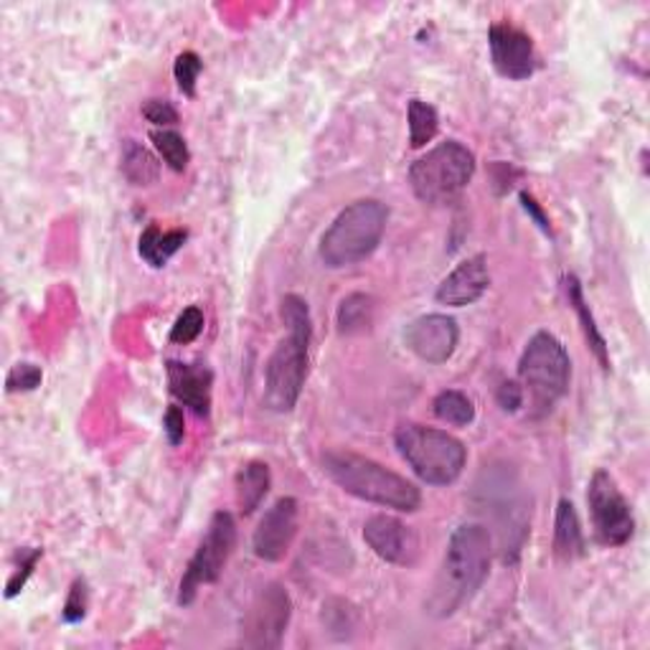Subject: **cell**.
I'll return each mask as SVG.
<instances>
[{
    "label": "cell",
    "mask_w": 650,
    "mask_h": 650,
    "mask_svg": "<svg viewBox=\"0 0 650 650\" xmlns=\"http://www.w3.org/2000/svg\"><path fill=\"white\" fill-rule=\"evenodd\" d=\"M189 231L186 229H171L163 231L158 224H150V227L140 235V256L146 260L150 267H166L168 260L186 244Z\"/></svg>",
    "instance_id": "20"
},
{
    "label": "cell",
    "mask_w": 650,
    "mask_h": 650,
    "mask_svg": "<svg viewBox=\"0 0 650 650\" xmlns=\"http://www.w3.org/2000/svg\"><path fill=\"white\" fill-rule=\"evenodd\" d=\"M476 173V156L457 140L440 142L409 168V186L424 204H451L468 189Z\"/></svg>",
    "instance_id": "6"
},
{
    "label": "cell",
    "mask_w": 650,
    "mask_h": 650,
    "mask_svg": "<svg viewBox=\"0 0 650 650\" xmlns=\"http://www.w3.org/2000/svg\"><path fill=\"white\" fill-rule=\"evenodd\" d=\"M565 290H567V300H569V305H572L574 312H577V318H580V323H582L584 341H588L590 351L595 353V358L600 361V366L607 372V368H609L607 343H605V339H602V333H600V328H597V323H595V316H592V310H590L588 300H584L582 283H580V280H577L574 275H567V277H565Z\"/></svg>",
    "instance_id": "18"
},
{
    "label": "cell",
    "mask_w": 650,
    "mask_h": 650,
    "mask_svg": "<svg viewBox=\"0 0 650 650\" xmlns=\"http://www.w3.org/2000/svg\"><path fill=\"white\" fill-rule=\"evenodd\" d=\"M488 44H491L493 67L505 79H528L539 67L532 36L511 26V23H493L488 31Z\"/></svg>",
    "instance_id": "11"
},
{
    "label": "cell",
    "mask_w": 650,
    "mask_h": 650,
    "mask_svg": "<svg viewBox=\"0 0 650 650\" xmlns=\"http://www.w3.org/2000/svg\"><path fill=\"white\" fill-rule=\"evenodd\" d=\"M42 557H44L42 549H21L19 551V565H15V572L11 574V580H8V584H5V597H15L23 588H26L28 577L34 574V569Z\"/></svg>",
    "instance_id": "28"
},
{
    "label": "cell",
    "mask_w": 650,
    "mask_h": 650,
    "mask_svg": "<svg viewBox=\"0 0 650 650\" xmlns=\"http://www.w3.org/2000/svg\"><path fill=\"white\" fill-rule=\"evenodd\" d=\"M491 572V534L480 524L457 526L447 551L443 557V567L432 584V595L427 600L430 615L451 617L460 609L465 602H470L483 588Z\"/></svg>",
    "instance_id": "1"
},
{
    "label": "cell",
    "mask_w": 650,
    "mask_h": 650,
    "mask_svg": "<svg viewBox=\"0 0 650 650\" xmlns=\"http://www.w3.org/2000/svg\"><path fill=\"white\" fill-rule=\"evenodd\" d=\"M521 204H524V208H526V214L532 216V219L539 224V229L544 231V235H551V227H549V219H547V214L541 212V206L536 204V198L534 196H528V194H521Z\"/></svg>",
    "instance_id": "34"
},
{
    "label": "cell",
    "mask_w": 650,
    "mask_h": 650,
    "mask_svg": "<svg viewBox=\"0 0 650 650\" xmlns=\"http://www.w3.org/2000/svg\"><path fill=\"white\" fill-rule=\"evenodd\" d=\"M554 554L561 561H574L584 557V534L580 516L572 501H559L557 518H554Z\"/></svg>",
    "instance_id": "17"
},
{
    "label": "cell",
    "mask_w": 650,
    "mask_h": 650,
    "mask_svg": "<svg viewBox=\"0 0 650 650\" xmlns=\"http://www.w3.org/2000/svg\"><path fill=\"white\" fill-rule=\"evenodd\" d=\"M491 285V272H488L486 254L468 256V260L457 264L437 287V303L451 305V308H465L480 300Z\"/></svg>",
    "instance_id": "15"
},
{
    "label": "cell",
    "mask_w": 650,
    "mask_h": 650,
    "mask_svg": "<svg viewBox=\"0 0 650 650\" xmlns=\"http://www.w3.org/2000/svg\"><path fill=\"white\" fill-rule=\"evenodd\" d=\"M457 341H460V331H457L455 318L440 316V312L412 320L404 331L407 349L427 364H445L455 353Z\"/></svg>",
    "instance_id": "13"
},
{
    "label": "cell",
    "mask_w": 650,
    "mask_h": 650,
    "mask_svg": "<svg viewBox=\"0 0 650 650\" xmlns=\"http://www.w3.org/2000/svg\"><path fill=\"white\" fill-rule=\"evenodd\" d=\"M339 331L343 335L366 333L374 323V300L364 293H353L339 305Z\"/></svg>",
    "instance_id": "22"
},
{
    "label": "cell",
    "mask_w": 650,
    "mask_h": 650,
    "mask_svg": "<svg viewBox=\"0 0 650 650\" xmlns=\"http://www.w3.org/2000/svg\"><path fill=\"white\" fill-rule=\"evenodd\" d=\"M168 389L171 395L189 407L198 417L212 414V384L214 374L204 364H181V361H168Z\"/></svg>",
    "instance_id": "16"
},
{
    "label": "cell",
    "mask_w": 650,
    "mask_h": 650,
    "mask_svg": "<svg viewBox=\"0 0 650 650\" xmlns=\"http://www.w3.org/2000/svg\"><path fill=\"white\" fill-rule=\"evenodd\" d=\"M201 331H204V312L196 305H191L175 320L173 331H171V341L179 343V346H186V343H194Z\"/></svg>",
    "instance_id": "27"
},
{
    "label": "cell",
    "mask_w": 650,
    "mask_h": 650,
    "mask_svg": "<svg viewBox=\"0 0 650 650\" xmlns=\"http://www.w3.org/2000/svg\"><path fill=\"white\" fill-rule=\"evenodd\" d=\"M140 112L150 125L160 127V130H171V127L179 123V110L168 100H148L140 107Z\"/></svg>",
    "instance_id": "31"
},
{
    "label": "cell",
    "mask_w": 650,
    "mask_h": 650,
    "mask_svg": "<svg viewBox=\"0 0 650 650\" xmlns=\"http://www.w3.org/2000/svg\"><path fill=\"white\" fill-rule=\"evenodd\" d=\"M123 175L133 186H152L160 175V163L152 152L135 140H125L123 146Z\"/></svg>",
    "instance_id": "21"
},
{
    "label": "cell",
    "mask_w": 650,
    "mask_h": 650,
    "mask_svg": "<svg viewBox=\"0 0 650 650\" xmlns=\"http://www.w3.org/2000/svg\"><path fill=\"white\" fill-rule=\"evenodd\" d=\"M87 607H90V592H87V582L77 580L75 584H71L69 597L61 607L64 623H71V625L82 623L84 615H87Z\"/></svg>",
    "instance_id": "30"
},
{
    "label": "cell",
    "mask_w": 650,
    "mask_h": 650,
    "mask_svg": "<svg viewBox=\"0 0 650 650\" xmlns=\"http://www.w3.org/2000/svg\"><path fill=\"white\" fill-rule=\"evenodd\" d=\"M435 414L440 422L453 424V427H465V424L476 420V407H472L468 395H463L457 389H447L435 399Z\"/></svg>",
    "instance_id": "24"
},
{
    "label": "cell",
    "mask_w": 650,
    "mask_h": 650,
    "mask_svg": "<svg viewBox=\"0 0 650 650\" xmlns=\"http://www.w3.org/2000/svg\"><path fill=\"white\" fill-rule=\"evenodd\" d=\"M150 140L171 171H175V173L186 171L191 163V150L186 146V140H183L179 133L175 130H152Z\"/></svg>",
    "instance_id": "25"
},
{
    "label": "cell",
    "mask_w": 650,
    "mask_h": 650,
    "mask_svg": "<svg viewBox=\"0 0 650 650\" xmlns=\"http://www.w3.org/2000/svg\"><path fill=\"white\" fill-rule=\"evenodd\" d=\"M163 432L171 445L183 443V437H186V420H183L181 407H168V412L163 417Z\"/></svg>",
    "instance_id": "32"
},
{
    "label": "cell",
    "mask_w": 650,
    "mask_h": 650,
    "mask_svg": "<svg viewBox=\"0 0 650 650\" xmlns=\"http://www.w3.org/2000/svg\"><path fill=\"white\" fill-rule=\"evenodd\" d=\"M298 501L285 495L264 513L256 526L252 547L254 554L264 561H280L290 551L295 534H298Z\"/></svg>",
    "instance_id": "14"
},
{
    "label": "cell",
    "mask_w": 650,
    "mask_h": 650,
    "mask_svg": "<svg viewBox=\"0 0 650 650\" xmlns=\"http://www.w3.org/2000/svg\"><path fill=\"white\" fill-rule=\"evenodd\" d=\"M293 615V602L283 584L272 582L254 597L242 625V643L247 648H280L287 623Z\"/></svg>",
    "instance_id": "10"
},
{
    "label": "cell",
    "mask_w": 650,
    "mask_h": 650,
    "mask_svg": "<svg viewBox=\"0 0 650 650\" xmlns=\"http://www.w3.org/2000/svg\"><path fill=\"white\" fill-rule=\"evenodd\" d=\"M364 539L376 557L397 567H412L420 559V539L404 521L387 513L372 516L364 526Z\"/></svg>",
    "instance_id": "12"
},
{
    "label": "cell",
    "mask_w": 650,
    "mask_h": 650,
    "mask_svg": "<svg viewBox=\"0 0 650 650\" xmlns=\"http://www.w3.org/2000/svg\"><path fill=\"white\" fill-rule=\"evenodd\" d=\"M237 505L244 516H250L256 509H260L262 501L267 499L270 486H272V476H270V465L252 460L247 463L242 470L237 472Z\"/></svg>",
    "instance_id": "19"
},
{
    "label": "cell",
    "mask_w": 650,
    "mask_h": 650,
    "mask_svg": "<svg viewBox=\"0 0 650 650\" xmlns=\"http://www.w3.org/2000/svg\"><path fill=\"white\" fill-rule=\"evenodd\" d=\"M201 69H204V61L196 52H183L179 54V59L173 64V75L175 82H179V90L186 94V98H196V82Z\"/></svg>",
    "instance_id": "26"
},
{
    "label": "cell",
    "mask_w": 650,
    "mask_h": 650,
    "mask_svg": "<svg viewBox=\"0 0 650 650\" xmlns=\"http://www.w3.org/2000/svg\"><path fill=\"white\" fill-rule=\"evenodd\" d=\"M389 221V206L379 198H361L335 216L320 239V260L326 267L343 270L364 262L381 244Z\"/></svg>",
    "instance_id": "3"
},
{
    "label": "cell",
    "mask_w": 650,
    "mask_h": 650,
    "mask_svg": "<svg viewBox=\"0 0 650 650\" xmlns=\"http://www.w3.org/2000/svg\"><path fill=\"white\" fill-rule=\"evenodd\" d=\"M569 376H572V361L557 335L549 331L532 335L518 361V381L524 397L528 395L532 417H544L557 407L569 389Z\"/></svg>",
    "instance_id": "4"
},
{
    "label": "cell",
    "mask_w": 650,
    "mask_h": 650,
    "mask_svg": "<svg viewBox=\"0 0 650 650\" xmlns=\"http://www.w3.org/2000/svg\"><path fill=\"white\" fill-rule=\"evenodd\" d=\"M495 399H499V407L503 412H518V407H524V389L516 381H505L501 384Z\"/></svg>",
    "instance_id": "33"
},
{
    "label": "cell",
    "mask_w": 650,
    "mask_h": 650,
    "mask_svg": "<svg viewBox=\"0 0 650 650\" xmlns=\"http://www.w3.org/2000/svg\"><path fill=\"white\" fill-rule=\"evenodd\" d=\"M44 379L42 366L36 364H15L5 376V389L11 395H19V391H34Z\"/></svg>",
    "instance_id": "29"
},
{
    "label": "cell",
    "mask_w": 650,
    "mask_h": 650,
    "mask_svg": "<svg viewBox=\"0 0 650 650\" xmlns=\"http://www.w3.org/2000/svg\"><path fill=\"white\" fill-rule=\"evenodd\" d=\"M588 505L595 536L605 547H623L630 541L636 532V518H632L630 503L617 488L615 478L607 470H597L588 488Z\"/></svg>",
    "instance_id": "9"
},
{
    "label": "cell",
    "mask_w": 650,
    "mask_h": 650,
    "mask_svg": "<svg viewBox=\"0 0 650 650\" xmlns=\"http://www.w3.org/2000/svg\"><path fill=\"white\" fill-rule=\"evenodd\" d=\"M440 127L437 110L424 100L409 102V142L412 148H424L435 140Z\"/></svg>",
    "instance_id": "23"
},
{
    "label": "cell",
    "mask_w": 650,
    "mask_h": 650,
    "mask_svg": "<svg viewBox=\"0 0 650 650\" xmlns=\"http://www.w3.org/2000/svg\"><path fill=\"white\" fill-rule=\"evenodd\" d=\"M235 547H237L235 516L227 511L214 513L212 521H208L204 539H201L196 554L189 561L186 572L181 577V588H179L181 607H189L191 602L196 600L198 590L204 588V584H214L219 580Z\"/></svg>",
    "instance_id": "8"
},
{
    "label": "cell",
    "mask_w": 650,
    "mask_h": 650,
    "mask_svg": "<svg viewBox=\"0 0 650 650\" xmlns=\"http://www.w3.org/2000/svg\"><path fill=\"white\" fill-rule=\"evenodd\" d=\"M320 465H323V472L341 491L356 495L361 501L401 513L420 509V488L409 483L407 478H401L399 472L384 468L381 463L372 460V457L351 451H328L320 457Z\"/></svg>",
    "instance_id": "2"
},
{
    "label": "cell",
    "mask_w": 650,
    "mask_h": 650,
    "mask_svg": "<svg viewBox=\"0 0 650 650\" xmlns=\"http://www.w3.org/2000/svg\"><path fill=\"white\" fill-rule=\"evenodd\" d=\"M312 331H287L264 368V407L272 412H290L298 404L308 376V349Z\"/></svg>",
    "instance_id": "7"
},
{
    "label": "cell",
    "mask_w": 650,
    "mask_h": 650,
    "mask_svg": "<svg viewBox=\"0 0 650 650\" xmlns=\"http://www.w3.org/2000/svg\"><path fill=\"white\" fill-rule=\"evenodd\" d=\"M395 445L409 468L422 483L451 486L463 476L468 451L455 435L424 424H401L395 432Z\"/></svg>",
    "instance_id": "5"
}]
</instances>
